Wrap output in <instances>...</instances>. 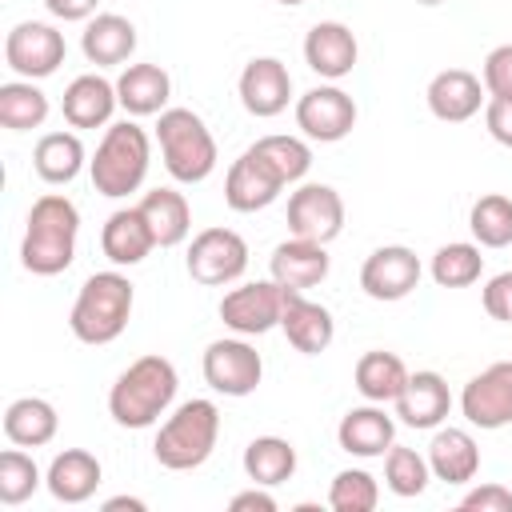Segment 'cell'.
<instances>
[{"label": "cell", "mask_w": 512, "mask_h": 512, "mask_svg": "<svg viewBox=\"0 0 512 512\" xmlns=\"http://www.w3.org/2000/svg\"><path fill=\"white\" fill-rule=\"evenodd\" d=\"M40 488V468L20 448H8L0 456V504H24Z\"/></svg>", "instance_id": "ab89813d"}, {"label": "cell", "mask_w": 512, "mask_h": 512, "mask_svg": "<svg viewBox=\"0 0 512 512\" xmlns=\"http://www.w3.org/2000/svg\"><path fill=\"white\" fill-rule=\"evenodd\" d=\"M100 460L92 456V452H84V448H64L60 456H52V464H48V476H44V484H48V492L60 500V504H84L96 488H100Z\"/></svg>", "instance_id": "cb8c5ba5"}, {"label": "cell", "mask_w": 512, "mask_h": 512, "mask_svg": "<svg viewBox=\"0 0 512 512\" xmlns=\"http://www.w3.org/2000/svg\"><path fill=\"white\" fill-rule=\"evenodd\" d=\"M468 228L476 236V244L484 248H508L512 244V200L500 192H488L472 204L468 212Z\"/></svg>", "instance_id": "e575fe53"}, {"label": "cell", "mask_w": 512, "mask_h": 512, "mask_svg": "<svg viewBox=\"0 0 512 512\" xmlns=\"http://www.w3.org/2000/svg\"><path fill=\"white\" fill-rule=\"evenodd\" d=\"M288 96H292V76L276 56H256V60L244 64V72H240V104L252 116H260V120L280 116L288 108Z\"/></svg>", "instance_id": "2e32d148"}, {"label": "cell", "mask_w": 512, "mask_h": 512, "mask_svg": "<svg viewBox=\"0 0 512 512\" xmlns=\"http://www.w3.org/2000/svg\"><path fill=\"white\" fill-rule=\"evenodd\" d=\"M328 264H332V260H328L324 244H316V240H300V236L276 244V248H272V260H268L272 280L284 284L288 292L316 288V284L328 276Z\"/></svg>", "instance_id": "ffe728a7"}, {"label": "cell", "mask_w": 512, "mask_h": 512, "mask_svg": "<svg viewBox=\"0 0 512 512\" xmlns=\"http://www.w3.org/2000/svg\"><path fill=\"white\" fill-rule=\"evenodd\" d=\"M480 104H484V84L464 68H444L428 84V108L444 124L472 120L480 112Z\"/></svg>", "instance_id": "44dd1931"}, {"label": "cell", "mask_w": 512, "mask_h": 512, "mask_svg": "<svg viewBox=\"0 0 512 512\" xmlns=\"http://www.w3.org/2000/svg\"><path fill=\"white\" fill-rule=\"evenodd\" d=\"M116 96L128 116H156L172 96V80L160 64H128L116 80Z\"/></svg>", "instance_id": "83f0119b"}, {"label": "cell", "mask_w": 512, "mask_h": 512, "mask_svg": "<svg viewBox=\"0 0 512 512\" xmlns=\"http://www.w3.org/2000/svg\"><path fill=\"white\" fill-rule=\"evenodd\" d=\"M288 232L328 244L344 232V200L332 184H300L288 196Z\"/></svg>", "instance_id": "30bf717a"}, {"label": "cell", "mask_w": 512, "mask_h": 512, "mask_svg": "<svg viewBox=\"0 0 512 512\" xmlns=\"http://www.w3.org/2000/svg\"><path fill=\"white\" fill-rule=\"evenodd\" d=\"M136 208L144 212L156 248H176L192 228V208H188L184 192H176V188H152V192H144V200Z\"/></svg>", "instance_id": "f1b7e54d"}, {"label": "cell", "mask_w": 512, "mask_h": 512, "mask_svg": "<svg viewBox=\"0 0 512 512\" xmlns=\"http://www.w3.org/2000/svg\"><path fill=\"white\" fill-rule=\"evenodd\" d=\"M80 48H84L88 64H96V68L124 64L136 52V28H132V20H124L116 12H100V16L88 20V28L80 36Z\"/></svg>", "instance_id": "4316f807"}, {"label": "cell", "mask_w": 512, "mask_h": 512, "mask_svg": "<svg viewBox=\"0 0 512 512\" xmlns=\"http://www.w3.org/2000/svg\"><path fill=\"white\" fill-rule=\"evenodd\" d=\"M280 328H284L288 344H292L296 352H304V356L324 352V348L332 344V336H336V320H332V312H328L324 304L308 300L304 292H288V296H284Z\"/></svg>", "instance_id": "d6986e66"}, {"label": "cell", "mask_w": 512, "mask_h": 512, "mask_svg": "<svg viewBox=\"0 0 512 512\" xmlns=\"http://www.w3.org/2000/svg\"><path fill=\"white\" fill-rule=\"evenodd\" d=\"M380 500V488L376 480L364 472V468H344L336 472L332 488H328V504L332 512H372Z\"/></svg>", "instance_id": "f35d334b"}, {"label": "cell", "mask_w": 512, "mask_h": 512, "mask_svg": "<svg viewBox=\"0 0 512 512\" xmlns=\"http://www.w3.org/2000/svg\"><path fill=\"white\" fill-rule=\"evenodd\" d=\"M96 4L100 0H44V8L56 20H88V16H96Z\"/></svg>", "instance_id": "bcb514c9"}, {"label": "cell", "mask_w": 512, "mask_h": 512, "mask_svg": "<svg viewBox=\"0 0 512 512\" xmlns=\"http://www.w3.org/2000/svg\"><path fill=\"white\" fill-rule=\"evenodd\" d=\"M76 232L80 212L68 196L48 192L28 208V228L20 244V264L32 276H60L76 260Z\"/></svg>", "instance_id": "6da1fadb"}, {"label": "cell", "mask_w": 512, "mask_h": 512, "mask_svg": "<svg viewBox=\"0 0 512 512\" xmlns=\"http://www.w3.org/2000/svg\"><path fill=\"white\" fill-rule=\"evenodd\" d=\"M484 124H488L492 140H500L504 148H512V100H488Z\"/></svg>", "instance_id": "ee69618b"}, {"label": "cell", "mask_w": 512, "mask_h": 512, "mask_svg": "<svg viewBox=\"0 0 512 512\" xmlns=\"http://www.w3.org/2000/svg\"><path fill=\"white\" fill-rule=\"evenodd\" d=\"M184 264H188V276L196 284L220 288V284H232V280L244 276V268H248V244L232 228H204L188 244V260Z\"/></svg>", "instance_id": "52a82bcc"}, {"label": "cell", "mask_w": 512, "mask_h": 512, "mask_svg": "<svg viewBox=\"0 0 512 512\" xmlns=\"http://www.w3.org/2000/svg\"><path fill=\"white\" fill-rule=\"evenodd\" d=\"M280 188H284V180L276 176V168L256 148H244L232 160L228 176H224V200H228L232 212H260V208H268L280 196Z\"/></svg>", "instance_id": "5bb4252c"}, {"label": "cell", "mask_w": 512, "mask_h": 512, "mask_svg": "<svg viewBox=\"0 0 512 512\" xmlns=\"http://www.w3.org/2000/svg\"><path fill=\"white\" fill-rule=\"evenodd\" d=\"M116 104H120L116 84H108V80L96 76V72L76 76V80L64 88V100H60L64 120H68L72 128H100V124H108Z\"/></svg>", "instance_id": "7402d4cb"}, {"label": "cell", "mask_w": 512, "mask_h": 512, "mask_svg": "<svg viewBox=\"0 0 512 512\" xmlns=\"http://www.w3.org/2000/svg\"><path fill=\"white\" fill-rule=\"evenodd\" d=\"M132 316V280L120 272H96L80 284L68 328L80 344H112Z\"/></svg>", "instance_id": "3957f363"}, {"label": "cell", "mask_w": 512, "mask_h": 512, "mask_svg": "<svg viewBox=\"0 0 512 512\" xmlns=\"http://www.w3.org/2000/svg\"><path fill=\"white\" fill-rule=\"evenodd\" d=\"M484 272V256L476 244H444L432 256V280L440 288H468Z\"/></svg>", "instance_id": "d590c367"}, {"label": "cell", "mask_w": 512, "mask_h": 512, "mask_svg": "<svg viewBox=\"0 0 512 512\" xmlns=\"http://www.w3.org/2000/svg\"><path fill=\"white\" fill-rule=\"evenodd\" d=\"M404 384H408V368H404V360L396 352H380L376 348V352H364L356 360V388H360L364 400L388 404V400H396L404 392Z\"/></svg>", "instance_id": "1f68e13d"}, {"label": "cell", "mask_w": 512, "mask_h": 512, "mask_svg": "<svg viewBox=\"0 0 512 512\" xmlns=\"http://www.w3.org/2000/svg\"><path fill=\"white\" fill-rule=\"evenodd\" d=\"M460 412L476 428L512 424V360H496L480 376H472L460 392Z\"/></svg>", "instance_id": "4fadbf2b"}, {"label": "cell", "mask_w": 512, "mask_h": 512, "mask_svg": "<svg viewBox=\"0 0 512 512\" xmlns=\"http://www.w3.org/2000/svg\"><path fill=\"white\" fill-rule=\"evenodd\" d=\"M244 472L252 484H264V488H276L284 480H292L296 472V448L280 436H256L248 448H244Z\"/></svg>", "instance_id": "d6a6232c"}, {"label": "cell", "mask_w": 512, "mask_h": 512, "mask_svg": "<svg viewBox=\"0 0 512 512\" xmlns=\"http://www.w3.org/2000/svg\"><path fill=\"white\" fill-rule=\"evenodd\" d=\"M484 312L492 320L512 324V272H500V276L488 280V288H484Z\"/></svg>", "instance_id": "7bdbcfd3"}, {"label": "cell", "mask_w": 512, "mask_h": 512, "mask_svg": "<svg viewBox=\"0 0 512 512\" xmlns=\"http://www.w3.org/2000/svg\"><path fill=\"white\" fill-rule=\"evenodd\" d=\"M484 88L492 100H512V44H500L484 60Z\"/></svg>", "instance_id": "60d3db41"}, {"label": "cell", "mask_w": 512, "mask_h": 512, "mask_svg": "<svg viewBox=\"0 0 512 512\" xmlns=\"http://www.w3.org/2000/svg\"><path fill=\"white\" fill-rule=\"evenodd\" d=\"M100 248H104V256H108L116 268H132V264H140V260L156 248L144 212H140V208H120V212H112V216L104 220Z\"/></svg>", "instance_id": "603a6c76"}, {"label": "cell", "mask_w": 512, "mask_h": 512, "mask_svg": "<svg viewBox=\"0 0 512 512\" xmlns=\"http://www.w3.org/2000/svg\"><path fill=\"white\" fill-rule=\"evenodd\" d=\"M48 120V96L32 80H8L0 84V124L12 132L40 128Z\"/></svg>", "instance_id": "836d02e7"}, {"label": "cell", "mask_w": 512, "mask_h": 512, "mask_svg": "<svg viewBox=\"0 0 512 512\" xmlns=\"http://www.w3.org/2000/svg\"><path fill=\"white\" fill-rule=\"evenodd\" d=\"M284 296H288V288L276 284V280L240 284V288L224 292V300H220V320H224L236 336H260V332H268V328L280 324V316H284Z\"/></svg>", "instance_id": "ba28073f"}, {"label": "cell", "mask_w": 512, "mask_h": 512, "mask_svg": "<svg viewBox=\"0 0 512 512\" xmlns=\"http://www.w3.org/2000/svg\"><path fill=\"white\" fill-rule=\"evenodd\" d=\"M296 124H300V132L308 140L336 144V140H344L356 128V100L344 88H336V84L308 88L296 100Z\"/></svg>", "instance_id": "8fae6325"}, {"label": "cell", "mask_w": 512, "mask_h": 512, "mask_svg": "<svg viewBox=\"0 0 512 512\" xmlns=\"http://www.w3.org/2000/svg\"><path fill=\"white\" fill-rule=\"evenodd\" d=\"M228 508L232 512H276V500L264 492V484H252L248 492H236L228 500Z\"/></svg>", "instance_id": "f6af8a7d"}, {"label": "cell", "mask_w": 512, "mask_h": 512, "mask_svg": "<svg viewBox=\"0 0 512 512\" xmlns=\"http://www.w3.org/2000/svg\"><path fill=\"white\" fill-rule=\"evenodd\" d=\"M216 436H220V408L212 400H184L156 432V460L172 472H188V468H200L212 448H216Z\"/></svg>", "instance_id": "8992f818"}, {"label": "cell", "mask_w": 512, "mask_h": 512, "mask_svg": "<svg viewBox=\"0 0 512 512\" xmlns=\"http://www.w3.org/2000/svg\"><path fill=\"white\" fill-rule=\"evenodd\" d=\"M264 376V360L248 340H212L204 348V380L212 392L248 396Z\"/></svg>", "instance_id": "7c38bea8"}, {"label": "cell", "mask_w": 512, "mask_h": 512, "mask_svg": "<svg viewBox=\"0 0 512 512\" xmlns=\"http://www.w3.org/2000/svg\"><path fill=\"white\" fill-rule=\"evenodd\" d=\"M252 148L276 168V176L284 184H296L312 168V148L304 140H296V136H260Z\"/></svg>", "instance_id": "74e56055"}, {"label": "cell", "mask_w": 512, "mask_h": 512, "mask_svg": "<svg viewBox=\"0 0 512 512\" xmlns=\"http://www.w3.org/2000/svg\"><path fill=\"white\" fill-rule=\"evenodd\" d=\"M144 512L148 504L144 500H136V496H112V500H104V512Z\"/></svg>", "instance_id": "7dc6e473"}, {"label": "cell", "mask_w": 512, "mask_h": 512, "mask_svg": "<svg viewBox=\"0 0 512 512\" xmlns=\"http://www.w3.org/2000/svg\"><path fill=\"white\" fill-rule=\"evenodd\" d=\"M32 168L44 184H68L80 176L84 168V144L76 132H48L36 140V152H32Z\"/></svg>", "instance_id": "4dcf8cb0"}, {"label": "cell", "mask_w": 512, "mask_h": 512, "mask_svg": "<svg viewBox=\"0 0 512 512\" xmlns=\"http://www.w3.org/2000/svg\"><path fill=\"white\" fill-rule=\"evenodd\" d=\"M336 440H340V448L348 452V456H384L388 448H392V440H396V424H392V416L384 412V408H376V404H368V408H352V412H344V420H340V428H336Z\"/></svg>", "instance_id": "d4e9b609"}, {"label": "cell", "mask_w": 512, "mask_h": 512, "mask_svg": "<svg viewBox=\"0 0 512 512\" xmlns=\"http://www.w3.org/2000/svg\"><path fill=\"white\" fill-rule=\"evenodd\" d=\"M148 160H152V144H148V132L140 124H132V120L108 124L104 140L96 144V156L88 160L92 188L108 200H120L144 184Z\"/></svg>", "instance_id": "277c9868"}, {"label": "cell", "mask_w": 512, "mask_h": 512, "mask_svg": "<svg viewBox=\"0 0 512 512\" xmlns=\"http://www.w3.org/2000/svg\"><path fill=\"white\" fill-rule=\"evenodd\" d=\"M384 480L396 496H420L432 480V468H428V456H420L416 448H404V444H392L384 452Z\"/></svg>", "instance_id": "8d00e7d4"}, {"label": "cell", "mask_w": 512, "mask_h": 512, "mask_svg": "<svg viewBox=\"0 0 512 512\" xmlns=\"http://www.w3.org/2000/svg\"><path fill=\"white\" fill-rule=\"evenodd\" d=\"M392 404H396L400 424H408V428H440V420L452 408V392H448V380L440 372H408V384Z\"/></svg>", "instance_id": "ac0fdd59"}, {"label": "cell", "mask_w": 512, "mask_h": 512, "mask_svg": "<svg viewBox=\"0 0 512 512\" xmlns=\"http://www.w3.org/2000/svg\"><path fill=\"white\" fill-rule=\"evenodd\" d=\"M64 52H68L64 36H60L52 24H40V20L16 24V28L8 32V40H4V60H8V68H12L16 76H24V80H44V76H52V72L64 64Z\"/></svg>", "instance_id": "9c48e42d"}, {"label": "cell", "mask_w": 512, "mask_h": 512, "mask_svg": "<svg viewBox=\"0 0 512 512\" xmlns=\"http://www.w3.org/2000/svg\"><path fill=\"white\" fill-rule=\"evenodd\" d=\"M356 56H360L356 36H352V28L340 24V20H320V24H312L308 36H304V60H308V68H312L316 76H324V80L348 76V72L356 68Z\"/></svg>", "instance_id": "e0dca14e"}, {"label": "cell", "mask_w": 512, "mask_h": 512, "mask_svg": "<svg viewBox=\"0 0 512 512\" xmlns=\"http://www.w3.org/2000/svg\"><path fill=\"white\" fill-rule=\"evenodd\" d=\"M416 4H424V8H432V4H444V0H416Z\"/></svg>", "instance_id": "c3c4849f"}, {"label": "cell", "mask_w": 512, "mask_h": 512, "mask_svg": "<svg viewBox=\"0 0 512 512\" xmlns=\"http://www.w3.org/2000/svg\"><path fill=\"white\" fill-rule=\"evenodd\" d=\"M56 428H60V416H56V408H52L48 400H40V396H20V400H12L8 412H4V436H8L12 444H20V448H40V444H48V440L56 436Z\"/></svg>", "instance_id": "f546056e"}, {"label": "cell", "mask_w": 512, "mask_h": 512, "mask_svg": "<svg viewBox=\"0 0 512 512\" xmlns=\"http://www.w3.org/2000/svg\"><path fill=\"white\" fill-rule=\"evenodd\" d=\"M156 140H160V156H164L168 176L180 184L208 180L216 160H220L208 124L192 108H164L156 120Z\"/></svg>", "instance_id": "5b68a950"}, {"label": "cell", "mask_w": 512, "mask_h": 512, "mask_svg": "<svg viewBox=\"0 0 512 512\" xmlns=\"http://www.w3.org/2000/svg\"><path fill=\"white\" fill-rule=\"evenodd\" d=\"M176 384L180 380H176L172 360H164V356H140V360H132L116 376V384L108 392V412H112V420L120 428H148L176 400Z\"/></svg>", "instance_id": "7a4b0ae2"}, {"label": "cell", "mask_w": 512, "mask_h": 512, "mask_svg": "<svg viewBox=\"0 0 512 512\" xmlns=\"http://www.w3.org/2000/svg\"><path fill=\"white\" fill-rule=\"evenodd\" d=\"M460 512H512V488H504V484H480V488L464 492Z\"/></svg>", "instance_id": "b9f144b4"}, {"label": "cell", "mask_w": 512, "mask_h": 512, "mask_svg": "<svg viewBox=\"0 0 512 512\" xmlns=\"http://www.w3.org/2000/svg\"><path fill=\"white\" fill-rule=\"evenodd\" d=\"M428 468L444 484H468L480 472V448L464 428H440L428 444Z\"/></svg>", "instance_id": "484cf974"}, {"label": "cell", "mask_w": 512, "mask_h": 512, "mask_svg": "<svg viewBox=\"0 0 512 512\" xmlns=\"http://www.w3.org/2000/svg\"><path fill=\"white\" fill-rule=\"evenodd\" d=\"M420 256L404 244H384L376 248L364 268H360V288L372 300H404L416 284H420Z\"/></svg>", "instance_id": "9a60e30c"}, {"label": "cell", "mask_w": 512, "mask_h": 512, "mask_svg": "<svg viewBox=\"0 0 512 512\" xmlns=\"http://www.w3.org/2000/svg\"><path fill=\"white\" fill-rule=\"evenodd\" d=\"M276 4H288L292 8V4H304V0H276Z\"/></svg>", "instance_id": "681fc988"}]
</instances>
